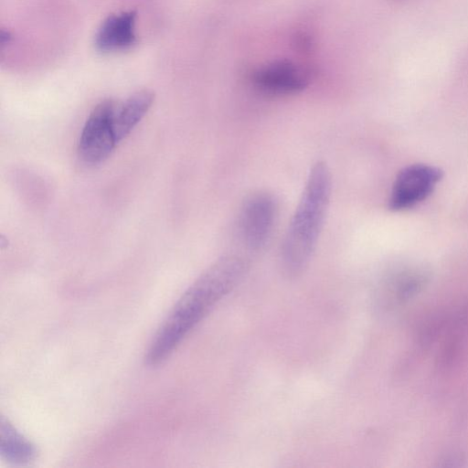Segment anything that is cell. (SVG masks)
<instances>
[{"mask_svg":"<svg viewBox=\"0 0 468 468\" xmlns=\"http://www.w3.org/2000/svg\"><path fill=\"white\" fill-rule=\"evenodd\" d=\"M441 176L439 168L429 165L415 164L403 168L393 183L389 208L399 211L412 207L431 194Z\"/></svg>","mask_w":468,"mask_h":468,"instance_id":"obj_5","label":"cell"},{"mask_svg":"<svg viewBox=\"0 0 468 468\" xmlns=\"http://www.w3.org/2000/svg\"><path fill=\"white\" fill-rule=\"evenodd\" d=\"M248 262L239 255L214 261L186 289L164 321L147 350L145 361L156 366L168 357L187 334L243 279Z\"/></svg>","mask_w":468,"mask_h":468,"instance_id":"obj_1","label":"cell"},{"mask_svg":"<svg viewBox=\"0 0 468 468\" xmlns=\"http://www.w3.org/2000/svg\"><path fill=\"white\" fill-rule=\"evenodd\" d=\"M0 453L14 463H25L36 454L34 445L5 418L0 421Z\"/></svg>","mask_w":468,"mask_h":468,"instance_id":"obj_9","label":"cell"},{"mask_svg":"<svg viewBox=\"0 0 468 468\" xmlns=\"http://www.w3.org/2000/svg\"><path fill=\"white\" fill-rule=\"evenodd\" d=\"M253 86L271 96L296 94L309 82L306 69L289 60H277L256 69L251 75Z\"/></svg>","mask_w":468,"mask_h":468,"instance_id":"obj_6","label":"cell"},{"mask_svg":"<svg viewBox=\"0 0 468 468\" xmlns=\"http://www.w3.org/2000/svg\"><path fill=\"white\" fill-rule=\"evenodd\" d=\"M154 100L149 90H141L131 95L123 103L118 104L115 111L112 130L115 140L120 143L144 117Z\"/></svg>","mask_w":468,"mask_h":468,"instance_id":"obj_8","label":"cell"},{"mask_svg":"<svg viewBox=\"0 0 468 468\" xmlns=\"http://www.w3.org/2000/svg\"><path fill=\"white\" fill-rule=\"evenodd\" d=\"M331 190L330 170L318 161L309 172L282 243L280 265L287 277H297L309 264L324 224Z\"/></svg>","mask_w":468,"mask_h":468,"instance_id":"obj_2","label":"cell"},{"mask_svg":"<svg viewBox=\"0 0 468 468\" xmlns=\"http://www.w3.org/2000/svg\"><path fill=\"white\" fill-rule=\"evenodd\" d=\"M276 202L273 197L259 191L243 201L238 219L241 241L251 250H259L268 241L276 217Z\"/></svg>","mask_w":468,"mask_h":468,"instance_id":"obj_4","label":"cell"},{"mask_svg":"<svg viewBox=\"0 0 468 468\" xmlns=\"http://www.w3.org/2000/svg\"><path fill=\"white\" fill-rule=\"evenodd\" d=\"M12 40V34L8 30H1V43L6 45Z\"/></svg>","mask_w":468,"mask_h":468,"instance_id":"obj_10","label":"cell"},{"mask_svg":"<svg viewBox=\"0 0 468 468\" xmlns=\"http://www.w3.org/2000/svg\"><path fill=\"white\" fill-rule=\"evenodd\" d=\"M134 11H125L109 16L99 27L95 46L102 52L130 48L136 42Z\"/></svg>","mask_w":468,"mask_h":468,"instance_id":"obj_7","label":"cell"},{"mask_svg":"<svg viewBox=\"0 0 468 468\" xmlns=\"http://www.w3.org/2000/svg\"><path fill=\"white\" fill-rule=\"evenodd\" d=\"M118 104L104 100L90 113L80 133L78 153L80 160L88 165L103 162L117 144L112 130V121Z\"/></svg>","mask_w":468,"mask_h":468,"instance_id":"obj_3","label":"cell"},{"mask_svg":"<svg viewBox=\"0 0 468 468\" xmlns=\"http://www.w3.org/2000/svg\"><path fill=\"white\" fill-rule=\"evenodd\" d=\"M391 1H393L395 3H399V4H403V3H407V2H409L410 0H391Z\"/></svg>","mask_w":468,"mask_h":468,"instance_id":"obj_11","label":"cell"}]
</instances>
